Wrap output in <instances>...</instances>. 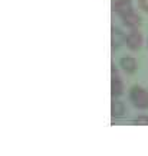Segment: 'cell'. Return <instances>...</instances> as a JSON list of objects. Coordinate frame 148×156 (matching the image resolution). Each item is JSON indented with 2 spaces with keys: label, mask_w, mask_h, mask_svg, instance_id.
<instances>
[{
  "label": "cell",
  "mask_w": 148,
  "mask_h": 156,
  "mask_svg": "<svg viewBox=\"0 0 148 156\" xmlns=\"http://www.w3.org/2000/svg\"><path fill=\"white\" fill-rule=\"evenodd\" d=\"M119 64H121V67L130 74L135 73V69H137V61H135V58H132V56H125V58H122Z\"/></svg>",
  "instance_id": "cell-6"
},
{
  "label": "cell",
  "mask_w": 148,
  "mask_h": 156,
  "mask_svg": "<svg viewBox=\"0 0 148 156\" xmlns=\"http://www.w3.org/2000/svg\"><path fill=\"white\" fill-rule=\"evenodd\" d=\"M111 93H112V95L114 97H118V95L122 94V91H124V84H122V81H121L119 75H118V73H116V69L114 67H112V80H111Z\"/></svg>",
  "instance_id": "cell-3"
},
{
  "label": "cell",
  "mask_w": 148,
  "mask_h": 156,
  "mask_svg": "<svg viewBox=\"0 0 148 156\" xmlns=\"http://www.w3.org/2000/svg\"><path fill=\"white\" fill-rule=\"evenodd\" d=\"M134 122L137 123V124H148V117L147 116H140V117H137Z\"/></svg>",
  "instance_id": "cell-9"
},
{
  "label": "cell",
  "mask_w": 148,
  "mask_h": 156,
  "mask_svg": "<svg viewBox=\"0 0 148 156\" xmlns=\"http://www.w3.org/2000/svg\"><path fill=\"white\" fill-rule=\"evenodd\" d=\"M111 113H112V117L121 119V117L125 114V106H124V103H122V101H112Z\"/></svg>",
  "instance_id": "cell-7"
},
{
  "label": "cell",
  "mask_w": 148,
  "mask_h": 156,
  "mask_svg": "<svg viewBox=\"0 0 148 156\" xmlns=\"http://www.w3.org/2000/svg\"><path fill=\"white\" fill-rule=\"evenodd\" d=\"M111 42H112V48H118L122 42H125V35L121 32L119 29H112V36H111Z\"/></svg>",
  "instance_id": "cell-8"
},
{
  "label": "cell",
  "mask_w": 148,
  "mask_h": 156,
  "mask_svg": "<svg viewBox=\"0 0 148 156\" xmlns=\"http://www.w3.org/2000/svg\"><path fill=\"white\" fill-rule=\"evenodd\" d=\"M119 2H131V0H119Z\"/></svg>",
  "instance_id": "cell-11"
},
{
  "label": "cell",
  "mask_w": 148,
  "mask_h": 156,
  "mask_svg": "<svg viewBox=\"0 0 148 156\" xmlns=\"http://www.w3.org/2000/svg\"><path fill=\"white\" fill-rule=\"evenodd\" d=\"M122 20H124V25H126V26H130V28H137L138 25L141 23V16L137 15L135 12L132 10V12H130L128 15L122 16Z\"/></svg>",
  "instance_id": "cell-5"
},
{
  "label": "cell",
  "mask_w": 148,
  "mask_h": 156,
  "mask_svg": "<svg viewBox=\"0 0 148 156\" xmlns=\"http://www.w3.org/2000/svg\"><path fill=\"white\" fill-rule=\"evenodd\" d=\"M130 98L137 108H141V110L148 108V91L144 90L143 87L134 85L130 91Z\"/></svg>",
  "instance_id": "cell-1"
},
{
  "label": "cell",
  "mask_w": 148,
  "mask_h": 156,
  "mask_svg": "<svg viewBox=\"0 0 148 156\" xmlns=\"http://www.w3.org/2000/svg\"><path fill=\"white\" fill-rule=\"evenodd\" d=\"M125 44L126 46L132 51H138L143 45V35L135 29H132L128 35H125Z\"/></svg>",
  "instance_id": "cell-2"
},
{
  "label": "cell",
  "mask_w": 148,
  "mask_h": 156,
  "mask_svg": "<svg viewBox=\"0 0 148 156\" xmlns=\"http://www.w3.org/2000/svg\"><path fill=\"white\" fill-rule=\"evenodd\" d=\"M138 3H140V7L143 10L148 12V0H138Z\"/></svg>",
  "instance_id": "cell-10"
},
{
  "label": "cell",
  "mask_w": 148,
  "mask_h": 156,
  "mask_svg": "<svg viewBox=\"0 0 148 156\" xmlns=\"http://www.w3.org/2000/svg\"><path fill=\"white\" fill-rule=\"evenodd\" d=\"M114 10H115L121 17L125 16L130 12H132L131 2H119V0H115V2H114Z\"/></svg>",
  "instance_id": "cell-4"
}]
</instances>
